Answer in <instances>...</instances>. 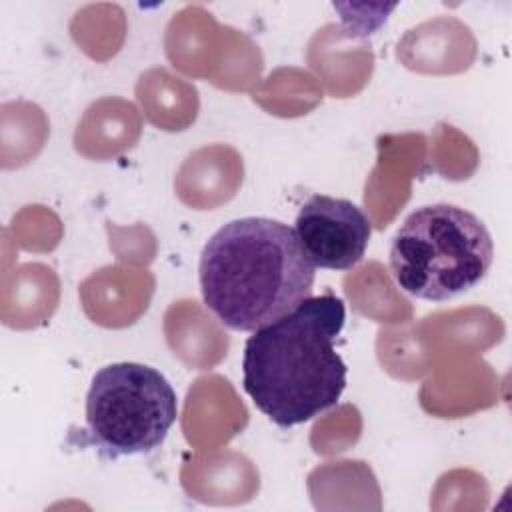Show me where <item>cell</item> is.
Listing matches in <instances>:
<instances>
[{
  "label": "cell",
  "mask_w": 512,
  "mask_h": 512,
  "mask_svg": "<svg viewBox=\"0 0 512 512\" xmlns=\"http://www.w3.org/2000/svg\"><path fill=\"white\" fill-rule=\"evenodd\" d=\"M178 416V398L166 376L146 364L116 362L100 368L86 394V428L106 458L148 454Z\"/></svg>",
  "instance_id": "277c9868"
},
{
  "label": "cell",
  "mask_w": 512,
  "mask_h": 512,
  "mask_svg": "<svg viewBox=\"0 0 512 512\" xmlns=\"http://www.w3.org/2000/svg\"><path fill=\"white\" fill-rule=\"evenodd\" d=\"M388 256L402 292L418 300L446 302L486 278L494 260V240L474 212L436 202L406 216Z\"/></svg>",
  "instance_id": "3957f363"
},
{
  "label": "cell",
  "mask_w": 512,
  "mask_h": 512,
  "mask_svg": "<svg viewBox=\"0 0 512 512\" xmlns=\"http://www.w3.org/2000/svg\"><path fill=\"white\" fill-rule=\"evenodd\" d=\"M316 268L294 228L246 216L226 222L202 248L198 282L208 310L228 328L254 332L312 296Z\"/></svg>",
  "instance_id": "7a4b0ae2"
},
{
  "label": "cell",
  "mask_w": 512,
  "mask_h": 512,
  "mask_svg": "<svg viewBox=\"0 0 512 512\" xmlns=\"http://www.w3.org/2000/svg\"><path fill=\"white\" fill-rule=\"evenodd\" d=\"M344 320L342 298L322 294L248 336L242 386L274 424H304L340 400L348 368L334 342Z\"/></svg>",
  "instance_id": "6da1fadb"
},
{
  "label": "cell",
  "mask_w": 512,
  "mask_h": 512,
  "mask_svg": "<svg viewBox=\"0 0 512 512\" xmlns=\"http://www.w3.org/2000/svg\"><path fill=\"white\" fill-rule=\"evenodd\" d=\"M294 232L314 268L344 272L364 258L372 224L352 200L314 194L300 206Z\"/></svg>",
  "instance_id": "5b68a950"
}]
</instances>
